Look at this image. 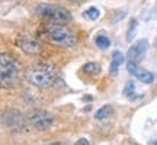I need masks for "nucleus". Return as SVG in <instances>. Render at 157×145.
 <instances>
[{"label":"nucleus","instance_id":"nucleus-4","mask_svg":"<svg viewBox=\"0 0 157 145\" xmlns=\"http://www.w3.org/2000/svg\"><path fill=\"white\" fill-rule=\"evenodd\" d=\"M47 34L51 42L61 46H71L76 42L73 32L68 28H66L63 23H50L47 26Z\"/></svg>","mask_w":157,"mask_h":145},{"label":"nucleus","instance_id":"nucleus-3","mask_svg":"<svg viewBox=\"0 0 157 145\" xmlns=\"http://www.w3.org/2000/svg\"><path fill=\"white\" fill-rule=\"evenodd\" d=\"M0 72H2V84L3 87H10L17 81L21 67L12 57L2 54L0 57Z\"/></svg>","mask_w":157,"mask_h":145},{"label":"nucleus","instance_id":"nucleus-11","mask_svg":"<svg viewBox=\"0 0 157 145\" xmlns=\"http://www.w3.org/2000/svg\"><path fill=\"white\" fill-rule=\"evenodd\" d=\"M113 113V107L109 106V105H106V106H102L99 110L95 113V117L98 119V121H102V119H106L109 115H112Z\"/></svg>","mask_w":157,"mask_h":145},{"label":"nucleus","instance_id":"nucleus-12","mask_svg":"<svg viewBox=\"0 0 157 145\" xmlns=\"http://www.w3.org/2000/svg\"><path fill=\"white\" fill-rule=\"evenodd\" d=\"M137 28H138V20H137V19H131V20H129V25H128V29H127V39H128V41H132V39H134Z\"/></svg>","mask_w":157,"mask_h":145},{"label":"nucleus","instance_id":"nucleus-2","mask_svg":"<svg viewBox=\"0 0 157 145\" xmlns=\"http://www.w3.org/2000/svg\"><path fill=\"white\" fill-rule=\"evenodd\" d=\"M54 77L56 72L54 68L48 65V64H41V65H35L28 71V81L34 84L39 89L44 87H50L54 83Z\"/></svg>","mask_w":157,"mask_h":145},{"label":"nucleus","instance_id":"nucleus-18","mask_svg":"<svg viewBox=\"0 0 157 145\" xmlns=\"http://www.w3.org/2000/svg\"><path fill=\"white\" fill-rule=\"evenodd\" d=\"M48 145H61L60 142H52V144H48Z\"/></svg>","mask_w":157,"mask_h":145},{"label":"nucleus","instance_id":"nucleus-5","mask_svg":"<svg viewBox=\"0 0 157 145\" xmlns=\"http://www.w3.org/2000/svg\"><path fill=\"white\" fill-rule=\"evenodd\" d=\"M29 122L38 131H47L52 125V116L45 110H32L29 113Z\"/></svg>","mask_w":157,"mask_h":145},{"label":"nucleus","instance_id":"nucleus-17","mask_svg":"<svg viewBox=\"0 0 157 145\" xmlns=\"http://www.w3.org/2000/svg\"><path fill=\"white\" fill-rule=\"evenodd\" d=\"M150 145H157V138H154V139H151V142H150Z\"/></svg>","mask_w":157,"mask_h":145},{"label":"nucleus","instance_id":"nucleus-9","mask_svg":"<svg viewBox=\"0 0 157 145\" xmlns=\"http://www.w3.org/2000/svg\"><path fill=\"white\" fill-rule=\"evenodd\" d=\"M124 58H125L124 54L119 52V51H115L112 54V62H111V70H109L112 76H117L118 74V68L121 67V64L124 62Z\"/></svg>","mask_w":157,"mask_h":145},{"label":"nucleus","instance_id":"nucleus-6","mask_svg":"<svg viewBox=\"0 0 157 145\" xmlns=\"http://www.w3.org/2000/svg\"><path fill=\"white\" fill-rule=\"evenodd\" d=\"M127 68H128V71L131 72L134 77H137V80H140L141 83L150 84V83H153V80H154L151 72L144 70V68H141L140 65L134 61H129L128 64H127Z\"/></svg>","mask_w":157,"mask_h":145},{"label":"nucleus","instance_id":"nucleus-7","mask_svg":"<svg viewBox=\"0 0 157 145\" xmlns=\"http://www.w3.org/2000/svg\"><path fill=\"white\" fill-rule=\"evenodd\" d=\"M147 46H148L147 39H138V41H135V44H132L129 46L128 52H127V57H128L131 61H138V60H141L144 57V54H146V51H147Z\"/></svg>","mask_w":157,"mask_h":145},{"label":"nucleus","instance_id":"nucleus-19","mask_svg":"<svg viewBox=\"0 0 157 145\" xmlns=\"http://www.w3.org/2000/svg\"><path fill=\"white\" fill-rule=\"evenodd\" d=\"M68 2H77L78 3V2H83V0H68Z\"/></svg>","mask_w":157,"mask_h":145},{"label":"nucleus","instance_id":"nucleus-20","mask_svg":"<svg viewBox=\"0 0 157 145\" xmlns=\"http://www.w3.org/2000/svg\"><path fill=\"white\" fill-rule=\"evenodd\" d=\"M154 45H156V48H157V38H156V41H154Z\"/></svg>","mask_w":157,"mask_h":145},{"label":"nucleus","instance_id":"nucleus-16","mask_svg":"<svg viewBox=\"0 0 157 145\" xmlns=\"http://www.w3.org/2000/svg\"><path fill=\"white\" fill-rule=\"evenodd\" d=\"M76 145H89V141L86 139V138H80V139L76 142Z\"/></svg>","mask_w":157,"mask_h":145},{"label":"nucleus","instance_id":"nucleus-14","mask_svg":"<svg viewBox=\"0 0 157 145\" xmlns=\"http://www.w3.org/2000/svg\"><path fill=\"white\" fill-rule=\"evenodd\" d=\"M95 42L99 48H102V50H106V48H109V45H111L109 38L105 36V35H98V36L95 38Z\"/></svg>","mask_w":157,"mask_h":145},{"label":"nucleus","instance_id":"nucleus-15","mask_svg":"<svg viewBox=\"0 0 157 145\" xmlns=\"http://www.w3.org/2000/svg\"><path fill=\"white\" fill-rule=\"evenodd\" d=\"M134 91H135L134 83H132V81H128V83H127V86H125V89H124V95L128 96V97H131V96L134 95Z\"/></svg>","mask_w":157,"mask_h":145},{"label":"nucleus","instance_id":"nucleus-1","mask_svg":"<svg viewBox=\"0 0 157 145\" xmlns=\"http://www.w3.org/2000/svg\"><path fill=\"white\" fill-rule=\"evenodd\" d=\"M36 13L39 17L48 20L50 23H67L71 20V15L68 13V10L57 5H48V3L38 5Z\"/></svg>","mask_w":157,"mask_h":145},{"label":"nucleus","instance_id":"nucleus-13","mask_svg":"<svg viewBox=\"0 0 157 145\" xmlns=\"http://www.w3.org/2000/svg\"><path fill=\"white\" fill-rule=\"evenodd\" d=\"M99 16H101V12L98 10L96 7H89L87 10L83 12V17L84 19H89V20H96Z\"/></svg>","mask_w":157,"mask_h":145},{"label":"nucleus","instance_id":"nucleus-8","mask_svg":"<svg viewBox=\"0 0 157 145\" xmlns=\"http://www.w3.org/2000/svg\"><path fill=\"white\" fill-rule=\"evenodd\" d=\"M17 44H19V46H21L26 54H31V55H34V54H36L39 51L38 42H36L34 38H31V36H21L19 41H17Z\"/></svg>","mask_w":157,"mask_h":145},{"label":"nucleus","instance_id":"nucleus-10","mask_svg":"<svg viewBox=\"0 0 157 145\" xmlns=\"http://www.w3.org/2000/svg\"><path fill=\"white\" fill-rule=\"evenodd\" d=\"M101 64H98V62H87L83 65V71L89 76H98V74H101Z\"/></svg>","mask_w":157,"mask_h":145}]
</instances>
